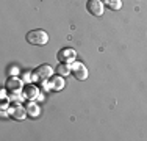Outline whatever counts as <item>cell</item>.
I'll list each match as a JSON object with an SVG mask.
<instances>
[{
  "mask_svg": "<svg viewBox=\"0 0 147 141\" xmlns=\"http://www.w3.org/2000/svg\"><path fill=\"white\" fill-rule=\"evenodd\" d=\"M8 113H9V116H11L13 119H16V121H22V119H25L27 116V110H25V107H22L20 104H14V107H11V108H8Z\"/></svg>",
  "mask_w": 147,
  "mask_h": 141,
  "instance_id": "obj_7",
  "label": "cell"
},
{
  "mask_svg": "<svg viewBox=\"0 0 147 141\" xmlns=\"http://www.w3.org/2000/svg\"><path fill=\"white\" fill-rule=\"evenodd\" d=\"M8 75H11V77L19 75V68H17V66H9L8 68Z\"/></svg>",
  "mask_w": 147,
  "mask_h": 141,
  "instance_id": "obj_15",
  "label": "cell"
},
{
  "mask_svg": "<svg viewBox=\"0 0 147 141\" xmlns=\"http://www.w3.org/2000/svg\"><path fill=\"white\" fill-rule=\"evenodd\" d=\"M55 70H57L58 75L66 77V75H69V74H71V64H69V63H59Z\"/></svg>",
  "mask_w": 147,
  "mask_h": 141,
  "instance_id": "obj_11",
  "label": "cell"
},
{
  "mask_svg": "<svg viewBox=\"0 0 147 141\" xmlns=\"http://www.w3.org/2000/svg\"><path fill=\"white\" fill-rule=\"evenodd\" d=\"M33 72V82H44V80H49L52 75H53V68L49 64H39L38 68H34Z\"/></svg>",
  "mask_w": 147,
  "mask_h": 141,
  "instance_id": "obj_2",
  "label": "cell"
},
{
  "mask_svg": "<svg viewBox=\"0 0 147 141\" xmlns=\"http://www.w3.org/2000/svg\"><path fill=\"white\" fill-rule=\"evenodd\" d=\"M75 56H77V52L74 50L72 47H64L58 52L57 58H58L59 63H72L74 60H75Z\"/></svg>",
  "mask_w": 147,
  "mask_h": 141,
  "instance_id": "obj_6",
  "label": "cell"
},
{
  "mask_svg": "<svg viewBox=\"0 0 147 141\" xmlns=\"http://www.w3.org/2000/svg\"><path fill=\"white\" fill-rule=\"evenodd\" d=\"M22 96L25 100H34V99H38V96H39V88L36 85H31V83L27 85L22 89Z\"/></svg>",
  "mask_w": 147,
  "mask_h": 141,
  "instance_id": "obj_8",
  "label": "cell"
},
{
  "mask_svg": "<svg viewBox=\"0 0 147 141\" xmlns=\"http://www.w3.org/2000/svg\"><path fill=\"white\" fill-rule=\"evenodd\" d=\"M0 97H2V100H5V99H6V89H2V93H0Z\"/></svg>",
  "mask_w": 147,
  "mask_h": 141,
  "instance_id": "obj_17",
  "label": "cell"
},
{
  "mask_svg": "<svg viewBox=\"0 0 147 141\" xmlns=\"http://www.w3.org/2000/svg\"><path fill=\"white\" fill-rule=\"evenodd\" d=\"M6 89H8L9 93H22V89H24V80L19 79L17 75L9 77V79L6 80Z\"/></svg>",
  "mask_w": 147,
  "mask_h": 141,
  "instance_id": "obj_5",
  "label": "cell"
},
{
  "mask_svg": "<svg viewBox=\"0 0 147 141\" xmlns=\"http://www.w3.org/2000/svg\"><path fill=\"white\" fill-rule=\"evenodd\" d=\"M25 39L31 45H44V44H47V41H49V35H47V31L38 28V30L28 31L27 36H25Z\"/></svg>",
  "mask_w": 147,
  "mask_h": 141,
  "instance_id": "obj_1",
  "label": "cell"
},
{
  "mask_svg": "<svg viewBox=\"0 0 147 141\" xmlns=\"http://www.w3.org/2000/svg\"><path fill=\"white\" fill-rule=\"evenodd\" d=\"M50 83H52V91H61L64 88V77L63 75H52Z\"/></svg>",
  "mask_w": 147,
  "mask_h": 141,
  "instance_id": "obj_10",
  "label": "cell"
},
{
  "mask_svg": "<svg viewBox=\"0 0 147 141\" xmlns=\"http://www.w3.org/2000/svg\"><path fill=\"white\" fill-rule=\"evenodd\" d=\"M8 100L11 102V104H20V102H22V100H25V99H24L22 93H9Z\"/></svg>",
  "mask_w": 147,
  "mask_h": 141,
  "instance_id": "obj_13",
  "label": "cell"
},
{
  "mask_svg": "<svg viewBox=\"0 0 147 141\" xmlns=\"http://www.w3.org/2000/svg\"><path fill=\"white\" fill-rule=\"evenodd\" d=\"M25 110H27V115L30 116V118H38L39 116V107H38V104L34 100H27V104H25Z\"/></svg>",
  "mask_w": 147,
  "mask_h": 141,
  "instance_id": "obj_9",
  "label": "cell"
},
{
  "mask_svg": "<svg viewBox=\"0 0 147 141\" xmlns=\"http://www.w3.org/2000/svg\"><path fill=\"white\" fill-rule=\"evenodd\" d=\"M86 9H88V13L91 16H102L103 14V9H105V5L102 0H88L86 2Z\"/></svg>",
  "mask_w": 147,
  "mask_h": 141,
  "instance_id": "obj_4",
  "label": "cell"
},
{
  "mask_svg": "<svg viewBox=\"0 0 147 141\" xmlns=\"http://www.w3.org/2000/svg\"><path fill=\"white\" fill-rule=\"evenodd\" d=\"M39 86L42 88L44 91H52V83H50V79H49V80H44V82H39Z\"/></svg>",
  "mask_w": 147,
  "mask_h": 141,
  "instance_id": "obj_14",
  "label": "cell"
},
{
  "mask_svg": "<svg viewBox=\"0 0 147 141\" xmlns=\"http://www.w3.org/2000/svg\"><path fill=\"white\" fill-rule=\"evenodd\" d=\"M22 80H24V82H27V83L33 82V72H25V74H24V77H22Z\"/></svg>",
  "mask_w": 147,
  "mask_h": 141,
  "instance_id": "obj_16",
  "label": "cell"
},
{
  "mask_svg": "<svg viewBox=\"0 0 147 141\" xmlns=\"http://www.w3.org/2000/svg\"><path fill=\"white\" fill-rule=\"evenodd\" d=\"M69 64H71V72H72V75L75 77L77 80L83 82V80L88 79V69H86L85 64H82L80 61H75V60H74L72 63H69Z\"/></svg>",
  "mask_w": 147,
  "mask_h": 141,
  "instance_id": "obj_3",
  "label": "cell"
},
{
  "mask_svg": "<svg viewBox=\"0 0 147 141\" xmlns=\"http://www.w3.org/2000/svg\"><path fill=\"white\" fill-rule=\"evenodd\" d=\"M103 5L107 6V8L113 9V11H117L122 6V0H103Z\"/></svg>",
  "mask_w": 147,
  "mask_h": 141,
  "instance_id": "obj_12",
  "label": "cell"
}]
</instances>
